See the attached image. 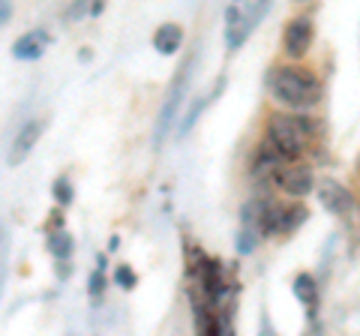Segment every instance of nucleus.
Returning <instances> with one entry per match:
<instances>
[{"label": "nucleus", "mask_w": 360, "mask_h": 336, "mask_svg": "<svg viewBox=\"0 0 360 336\" xmlns=\"http://www.w3.org/2000/svg\"><path fill=\"white\" fill-rule=\"evenodd\" d=\"M319 201H321V207L324 210H330V214L336 217H342L348 207H352V193L340 183V181H321L319 183Z\"/></svg>", "instance_id": "obj_8"}, {"label": "nucleus", "mask_w": 360, "mask_h": 336, "mask_svg": "<svg viewBox=\"0 0 360 336\" xmlns=\"http://www.w3.org/2000/svg\"><path fill=\"white\" fill-rule=\"evenodd\" d=\"M54 201H58L60 207H66L72 201V186H70V181H66V177H58V181H54Z\"/></svg>", "instance_id": "obj_14"}, {"label": "nucleus", "mask_w": 360, "mask_h": 336, "mask_svg": "<svg viewBox=\"0 0 360 336\" xmlns=\"http://www.w3.org/2000/svg\"><path fill=\"white\" fill-rule=\"evenodd\" d=\"M303 219H307V207L303 205H267L262 231L264 234H291Z\"/></svg>", "instance_id": "obj_4"}, {"label": "nucleus", "mask_w": 360, "mask_h": 336, "mask_svg": "<svg viewBox=\"0 0 360 336\" xmlns=\"http://www.w3.org/2000/svg\"><path fill=\"white\" fill-rule=\"evenodd\" d=\"M0 4H4V9H0V21L9 25V18H13V4H9V0H0Z\"/></svg>", "instance_id": "obj_18"}, {"label": "nucleus", "mask_w": 360, "mask_h": 336, "mask_svg": "<svg viewBox=\"0 0 360 336\" xmlns=\"http://www.w3.org/2000/svg\"><path fill=\"white\" fill-rule=\"evenodd\" d=\"M201 283H205V291L210 297H222L225 295V276L217 259H205L201 261Z\"/></svg>", "instance_id": "obj_11"}, {"label": "nucleus", "mask_w": 360, "mask_h": 336, "mask_svg": "<svg viewBox=\"0 0 360 336\" xmlns=\"http://www.w3.org/2000/svg\"><path fill=\"white\" fill-rule=\"evenodd\" d=\"M49 246H51V252L58 255V261H66V259L72 255V238H70V234H66L63 228H60L58 234H51Z\"/></svg>", "instance_id": "obj_13"}, {"label": "nucleus", "mask_w": 360, "mask_h": 336, "mask_svg": "<svg viewBox=\"0 0 360 336\" xmlns=\"http://www.w3.org/2000/svg\"><path fill=\"white\" fill-rule=\"evenodd\" d=\"M45 46H49V33H45V30H30V33H25V37L15 39L13 58H18V60H37V58H42Z\"/></svg>", "instance_id": "obj_9"}, {"label": "nucleus", "mask_w": 360, "mask_h": 336, "mask_svg": "<svg viewBox=\"0 0 360 336\" xmlns=\"http://www.w3.org/2000/svg\"><path fill=\"white\" fill-rule=\"evenodd\" d=\"M42 136V123L39 120H27L25 127L18 129V136L13 138V148H9V156H6V165L9 168H18L21 162L30 156V150L37 148V141Z\"/></svg>", "instance_id": "obj_7"}, {"label": "nucleus", "mask_w": 360, "mask_h": 336, "mask_svg": "<svg viewBox=\"0 0 360 336\" xmlns=\"http://www.w3.org/2000/svg\"><path fill=\"white\" fill-rule=\"evenodd\" d=\"M312 37H315V27H312V18L300 15V18H291L285 25V33H283V49L288 58H303L312 46Z\"/></svg>", "instance_id": "obj_6"}, {"label": "nucleus", "mask_w": 360, "mask_h": 336, "mask_svg": "<svg viewBox=\"0 0 360 336\" xmlns=\"http://www.w3.org/2000/svg\"><path fill=\"white\" fill-rule=\"evenodd\" d=\"M270 91H274L276 103L295 111H309L321 103V82L300 66H279Z\"/></svg>", "instance_id": "obj_1"}, {"label": "nucleus", "mask_w": 360, "mask_h": 336, "mask_svg": "<svg viewBox=\"0 0 360 336\" xmlns=\"http://www.w3.org/2000/svg\"><path fill=\"white\" fill-rule=\"evenodd\" d=\"M180 42H184V27L174 25V21H165V25L156 27V33H153V49L160 54H177Z\"/></svg>", "instance_id": "obj_10"}, {"label": "nucleus", "mask_w": 360, "mask_h": 336, "mask_svg": "<svg viewBox=\"0 0 360 336\" xmlns=\"http://www.w3.org/2000/svg\"><path fill=\"white\" fill-rule=\"evenodd\" d=\"M115 283H117L120 288H127V291H129V288H135V283H139V279H135V273L129 271L127 264H120L117 271H115Z\"/></svg>", "instance_id": "obj_15"}, {"label": "nucleus", "mask_w": 360, "mask_h": 336, "mask_svg": "<svg viewBox=\"0 0 360 336\" xmlns=\"http://www.w3.org/2000/svg\"><path fill=\"white\" fill-rule=\"evenodd\" d=\"M267 4L270 0H231V6L225 9V46L240 49L255 25L264 18Z\"/></svg>", "instance_id": "obj_3"}, {"label": "nucleus", "mask_w": 360, "mask_h": 336, "mask_svg": "<svg viewBox=\"0 0 360 336\" xmlns=\"http://www.w3.org/2000/svg\"><path fill=\"white\" fill-rule=\"evenodd\" d=\"M255 246H258V240H255V231H250V228L240 231V238H238V250H240L243 255H250V252L255 250Z\"/></svg>", "instance_id": "obj_16"}, {"label": "nucleus", "mask_w": 360, "mask_h": 336, "mask_svg": "<svg viewBox=\"0 0 360 336\" xmlns=\"http://www.w3.org/2000/svg\"><path fill=\"white\" fill-rule=\"evenodd\" d=\"M276 186L283 189V193H288L291 198H303V195H309L312 193V172L307 165H300L295 160H288L279 165V172H276Z\"/></svg>", "instance_id": "obj_5"}, {"label": "nucleus", "mask_w": 360, "mask_h": 336, "mask_svg": "<svg viewBox=\"0 0 360 336\" xmlns=\"http://www.w3.org/2000/svg\"><path fill=\"white\" fill-rule=\"evenodd\" d=\"M103 288H105V276H103V267H99V271L90 276V295H99Z\"/></svg>", "instance_id": "obj_17"}, {"label": "nucleus", "mask_w": 360, "mask_h": 336, "mask_svg": "<svg viewBox=\"0 0 360 336\" xmlns=\"http://www.w3.org/2000/svg\"><path fill=\"white\" fill-rule=\"evenodd\" d=\"M264 136L283 150L285 160H297L307 150V144L319 136V123H312L307 115H270Z\"/></svg>", "instance_id": "obj_2"}, {"label": "nucleus", "mask_w": 360, "mask_h": 336, "mask_svg": "<svg viewBox=\"0 0 360 336\" xmlns=\"http://www.w3.org/2000/svg\"><path fill=\"white\" fill-rule=\"evenodd\" d=\"M295 297H297L309 312H315V306H319V285H315V279H312L309 273H300V276L295 279Z\"/></svg>", "instance_id": "obj_12"}]
</instances>
